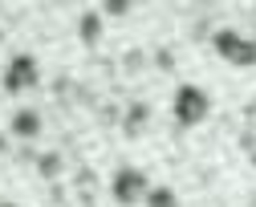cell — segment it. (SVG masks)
I'll return each instance as SVG.
<instances>
[{
    "label": "cell",
    "instance_id": "4",
    "mask_svg": "<svg viewBox=\"0 0 256 207\" xmlns=\"http://www.w3.org/2000/svg\"><path fill=\"white\" fill-rule=\"evenodd\" d=\"M146 191H150V179L142 175V170H134V166L114 170V179H110V195H114V203L134 207V203H142V199H146Z\"/></svg>",
    "mask_w": 256,
    "mask_h": 207
},
{
    "label": "cell",
    "instance_id": "9",
    "mask_svg": "<svg viewBox=\"0 0 256 207\" xmlns=\"http://www.w3.org/2000/svg\"><path fill=\"white\" fill-rule=\"evenodd\" d=\"M102 12H106V16H126V12H130V4H126V0H106Z\"/></svg>",
    "mask_w": 256,
    "mask_h": 207
},
{
    "label": "cell",
    "instance_id": "8",
    "mask_svg": "<svg viewBox=\"0 0 256 207\" xmlns=\"http://www.w3.org/2000/svg\"><path fill=\"white\" fill-rule=\"evenodd\" d=\"M142 203H146V207H179V199H175L171 187H150Z\"/></svg>",
    "mask_w": 256,
    "mask_h": 207
},
{
    "label": "cell",
    "instance_id": "2",
    "mask_svg": "<svg viewBox=\"0 0 256 207\" xmlns=\"http://www.w3.org/2000/svg\"><path fill=\"white\" fill-rule=\"evenodd\" d=\"M171 114H175L179 126H200L212 114V98L200 86H179L175 90V102H171Z\"/></svg>",
    "mask_w": 256,
    "mask_h": 207
},
{
    "label": "cell",
    "instance_id": "6",
    "mask_svg": "<svg viewBox=\"0 0 256 207\" xmlns=\"http://www.w3.org/2000/svg\"><path fill=\"white\" fill-rule=\"evenodd\" d=\"M78 37H82L86 45H98V37H102V12H82V20H78Z\"/></svg>",
    "mask_w": 256,
    "mask_h": 207
},
{
    "label": "cell",
    "instance_id": "11",
    "mask_svg": "<svg viewBox=\"0 0 256 207\" xmlns=\"http://www.w3.org/2000/svg\"><path fill=\"white\" fill-rule=\"evenodd\" d=\"M0 207H16V203H0Z\"/></svg>",
    "mask_w": 256,
    "mask_h": 207
},
{
    "label": "cell",
    "instance_id": "12",
    "mask_svg": "<svg viewBox=\"0 0 256 207\" xmlns=\"http://www.w3.org/2000/svg\"><path fill=\"white\" fill-rule=\"evenodd\" d=\"M252 162H256V150H252Z\"/></svg>",
    "mask_w": 256,
    "mask_h": 207
},
{
    "label": "cell",
    "instance_id": "10",
    "mask_svg": "<svg viewBox=\"0 0 256 207\" xmlns=\"http://www.w3.org/2000/svg\"><path fill=\"white\" fill-rule=\"evenodd\" d=\"M37 166H41V175H57V170H61V158H57V154H45Z\"/></svg>",
    "mask_w": 256,
    "mask_h": 207
},
{
    "label": "cell",
    "instance_id": "1",
    "mask_svg": "<svg viewBox=\"0 0 256 207\" xmlns=\"http://www.w3.org/2000/svg\"><path fill=\"white\" fill-rule=\"evenodd\" d=\"M212 49L228 61V65H236V69L256 65V41L244 37V32H236V28H220L216 37H212Z\"/></svg>",
    "mask_w": 256,
    "mask_h": 207
},
{
    "label": "cell",
    "instance_id": "5",
    "mask_svg": "<svg viewBox=\"0 0 256 207\" xmlns=\"http://www.w3.org/2000/svg\"><path fill=\"white\" fill-rule=\"evenodd\" d=\"M41 126H45V122H41L37 110H16L12 122H8V134H12V138H37Z\"/></svg>",
    "mask_w": 256,
    "mask_h": 207
},
{
    "label": "cell",
    "instance_id": "3",
    "mask_svg": "<svg viewBox=\"0 0 256 207\" xmlns=\"http://www.w3.org/2000/svg\"><path fill=\"white\" fill-rule=\"evenodd\" d=\"M41 82V65L33 53H12L8 65H4V78H0V86H4V94H24L33 90Z\"/></svg>",
    "mask_w": 256,
    "mask_h": 207
},
{
    "label": "cell",
    "instance_id": "7",
    "mask_svg": "<svg viewBox=\"0 0 256 207\" xmlns=\"http://www.w3.org/2000/svg\"><path fill=\"white\" fill-rule=\"evenodd\" d=\"M146 118H150V106H146V102H134V106L126 110V134L134 138V134L146 126Z\"/></svg>",
    "mask_w": 256,
    "mask_h": 207
}]
</instances>
